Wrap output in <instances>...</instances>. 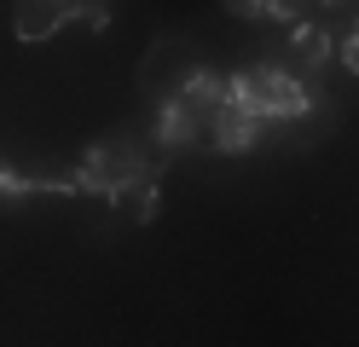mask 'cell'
I'll use <instances>...</instances> for the list:
<instances>
[{"instance_id": "obj_1", "label": "cell", "mask_w": 359, "mask_h": 347, "mask_svg": "<svg viewBox=\"0 0 359 347\" xmlns=\"http://www.w3.org/2000/svg\"><path fill=\"white\" fill-rule=\"evenodd\" d=\"M232 99H238L243 110H255L261 122H296V116L313 110V93H307L296 76L273 69V64H250V69H238V76H232Z\"/></svg>"}, {"instance_id": "obj_3", "label": "cell", "mask_w": 359, "mask_h": 347, "mask_svg": "<svg viewBox=\"0 0 359 347\" xmlns=\"http://www.w3.org/2000/svg\"><path fill=\"white\" fill-rule=\"evenodd\" d=\"M197 69H203V58H197L186 41H168V35H163V41L151 46V58L140 64V93H145L151 104L180 99V93L191 87V76H197Z\"/></svg>"}, {"instance_id": "obj_7", "label": "cell", "mask_w": 359, "mask_h": 347, "mask_svg": "<svg viewBox=\"0 0 359 347\" xmlns=\"http://www.w3.org/2000/svg\"><path fill=\"white\" fill-rule=\"evenodd\" d=\"M290 46H296V58L313 64V69L330 58V35L319 29V23H296V29H290Z\"/></svg>"}, {"instance_id": "obj_11", "label": "cell", "mask_w": 359, "mask_h": 347, "mask_svg": "<svg viewBox=\"0 0 359 347\" xmlns=\"http://www.w3.org/2000/svg\"><path fill=\"white\" fill-rule=\"evenodd\" d=\"M313 6H336V0H313Z\"/></svg>"}, {"instance_id": "obj_5", "label": "cell", "mask_w": 359, "mask_h": 347, "mask_svg": "<svg viewBox=\"0 0 359 347\" xmlns=\"http://www.w3.org/2000/svg\"><path fill=\"white\" fill-rule=\"evenodd\" d=\"M261 128H266L261 116H255V110H243V104L232 99V104H226V110H220L215 122H209V139H215L220 151H232V156H238V151H250L255 139H261Z\"/></svg>"}, {"instance_id": "obj_8", "label": "cell", "mask_w": 359, "mask_h": 347, "mask_svg": "<svg viewBox=\"0 0 359 347\" xmlns=\"http://www.w3.org/2000/svg\"><path fill=\"white\" fill-rule=\"evenodd\" d=\"M307 6H313V0H261V18H273V23H290V29H296Z\"/></svg>"}, {"instance_id": "obj_6", "label": "cell", "mask_w": 359, "mask_h": 347, "mask_svg": "<svg viewBox=\"0 0 359 347\" xmlns=\"http://www.w3.org/2000/svg\"><path fill=\"white\" fill-rule=\"evenodd\" d=\"M116 208L133 220V226H145V220H156V174H140V179H128V185H116Z\"/></svg>"}, {"instance_id": "obj_9", "label": "cell", "mask_w": 359, "mask_h": 347, "mask_svg": "<svg viewBox=\"0 0 359 347\" xmlns=\"http://www.w3.org/2000/svg\"><path fill=\"white\" fill-rule=\"evenodd\" d=\"M226 12H238V18H261V0H226Z\"/></svg>"}, {"instance_id": "obj_10", "label": "cell", "mask_w": 359, "mask_h": 347, "mask_svg": "<svg viewBox=\"0 0 359 347\" xmlns=\"http://www.w3.org/2000/svg\"><path fill=\"white\" fill-rule=\"evenodd\" d=\"M342 64H348V69H359V29H353V35H348V46H342Z\"/></svg>"}, {"instance_id": "obj_2", "label": "cell", "mask_w": 359, "mask_h": 347, "mask_svg": "<svg viewBox=\"0 0 359 347\" xmlns=\"http://www.w3.org/2000/svg\"><path fill=\"white\" fill-rule=\"evenodd\" d=\"M163 162L168 156H140V145L133 139H104V145H93L81 156V191H99V197H110L116 185H128V179H140V174H163Z\"/></svg>"}, {"instance_id": "obj_4", "label": "cell", "mask_w": 359, "mask_h": 347, "mask_svg": "<svg viewBox=\"0 0 359 347\" xmlns=\"http://www.w3.org/2000/svg\"><path fill=\"white\" fill-rule=\"evenodd\" d=\"M70 18H76V0H18L12 29H18V41H47V35H58Z\"/></svg>"}]
</instances>
